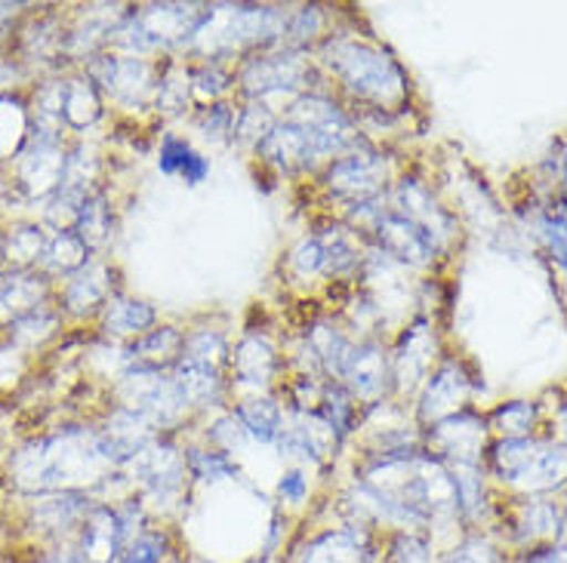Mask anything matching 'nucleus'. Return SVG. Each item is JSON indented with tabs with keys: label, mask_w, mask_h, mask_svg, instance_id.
Wrapping results in <instances>:
<instances>
[{
	"label": "nucleus",
	"mask_w": 567,
	"mask_h": 563,
	"mask_svg": "<svg viewBox=\"0 0 567 563\" xmlns=\"http://www.w3.org/2000/svg\"><path fill=\"white\" fill-rule=\"evenodd\" d=\"M509 563H567V545L565 542H549V545H537V549L515 551Z\"/></svg>",
	"instance_id": "obj_7"
},
{
	"label": "nucleus",
	"mask_w": 567,
	"mask_h": 563,
	"mask_svg": "<svg viewBox=\"0 0 567 563\" xmlns=\"http://www.w3.org/2000/svg\"><path fill=\"white\" fill-rule=\"evenodd\" d=\"M509 545L515 551L537 549L561 539V502H553L546 496H525L515 499L509 514H503Z\"/></svg>",
	"instance_id": "obj_2"
},
{
	"label": "nucleus",
	"mask_w": 567,
	"mask_h": 563,
	"mask_svg": "<svg viewBox=\"0 0 567 563\" xmlns=\"http://www.w3.org/2000/svg\"><path fill=\"white\" fill-rule=\"evenodd\" d=\"M389 563H435V549L425 535L404 533L398 535V542L392 545Z\"/></svg>",
	"instance_id": "obj_4"
},
{
	"label": "nucleus",
	"mask_w": 567,
	"mask_h": 563,
	"mask_svg": "<svg viewBox=\"0 0 567 563\" xmlns=\"http://www.w3.org/2000/svg\"><path fill=\"white\" fill-rule=\"evenodd\" d=\"M503 450L496 452L494 468L499 480L522 487L527 496L549 493L555 487L567 483V456L561 450L555 452H530L527 440H509L503 444Z\"/></svg>",
	"instance_id": "obj_1"
},
{
	"label": "nucleus",
	"mask_w": 567,
	"mask_h": 563,
	"mask_svg": "<svg viewBox=\"0 0 567 563\" xmlns=\"http://www.w3.org/2000/svg\"><path fill=\"white\" fill-rule=\"evenodd\" d=\"M439 563H509V554L503 549H496V545H491V542L468 539L463 545L447 551Z\"/></svg>",
	"instance_id": "obj_3"
},
{
	"label": "nucleus",
	"mask_w": 567,
	"mask_h": 563,
	"mask_svg": "<svg viewBox=\"0 0 567 563\" xmlns=\"http://www.w3.org/2000/svg\"><path fill=\"white\" fill-rule=\"evenodd\" d=\"M117 563H164V539L157 533H145L130 542L127 551H121Z\"/></svg>",
	"instance_id": "obj_5"
},
{
	"label": "nucleus",
	"mask_w": 567,
	"mask_h": 563,
	"mask_svg": "<svg viewBox=\"0 0 567 563\" xmlns=\"http://www.w3.org/2000/svg\"><path fill=\"white\" fill-rule=\"evenodd\" d=\"M558 542H565L567 545V502L561 505V539H558Z\"/></svg>",
	"instance_id": "obj_8"
},
{
	"label": "nucleus",
	"mask_w": 567,
	"mask_h": 563,
	"mask_svg": "<svg viewBox=\"0 0 567 563\" xmlns=\"http://www.w3.org/2000/svg\"><path fill=\"white\" fill-rule=\"evenodd\" d=\"M499 419H503V431L525 435L534 425V407L525 404V400H515V404H506V407L499 409Z\"/></svg>",
	"instance_id": "obj_6"
}]
</instances>
